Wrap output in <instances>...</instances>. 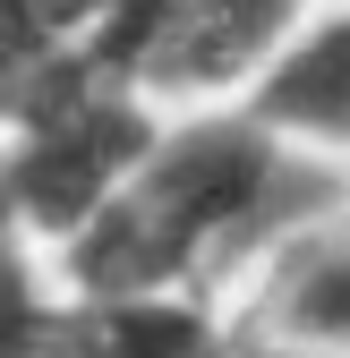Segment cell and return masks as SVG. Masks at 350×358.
Wrapping results in <instances>:
<instances>
[{
  "label": "cell",
  "instance_id": "cell-8",
  "mask_svg": "<svg viewBox=\"0 0 350 358\" xmlns=\"http://www.w3.org/2000/svg\"><path fill=\"white\" fill-rule=\"evenodd\" d=\"M52 316H60L52 248H9L0 256V358H52Z\"/></svg>",
  "mask_w": 350,
  "mask_h": 358
},
{
  "label": "cell",
  "instance_id": "cell-6",
  "mask_svg": "<svg viewBox=\"0 0 350 358\" xmlns=\"http://www.w3.org/2000/svg\"><path fill=\"white\" fill-rule=\"evenodd\" d=\"M316 0H180V34L154 69V103H231L239 85L282 52V34Z\"/></svg>",
  "mask_w": 350,
  "mask_h": 358
},
{
  "label": "cell",
  "instance_id": "cell-4",
  "mask_svg": "<svg viewBox=\"0 0 350 358\" xmlns=\"http://www.w3.org/2000/svg\"><path fill=\"white\" fill-rule=\"evenodd\" d=\"M231 103L265 120L299 162L350 171V0H316Z\"/></svg>",
  "mask_w": 350,
  "mask_h": 358
},
{
  "label": "cell",
  "instance_id": "cell-10",
  "mask_svg": "<svg viewBox=\"0 0 350 358\" xmlns=\"http://www.w3.org/2000/svg\"><path fill=\"white\" fill-rule=\"evenodd\" d=\"M333 358H350V341H342V350H333Z\"/></svg>",
  "mask_w": 350,
  "mask_h": 358
},
{
  "label": "cell",
  "instance_id": "cell-1",
  "mask_svg": "<svg viewBox=\"0 0 350 358\" xmlns=\"http://www.w3.org/2000/svg\"><path fill=\"white\" fill-rule=\"evenodd\" d=\"M299 171L325 162H299L239 103H180L120 196L69 248H52V264L69 290H188L231 239L265 231Z\"/></svg>",
  "mask_w": 350,
  "mask_h": 358
},
{
  "label": "cell",
  "instance_id": "cell-5",
  "mask_svg": "<svg viewBox=\"0 0 350 358\" xmlns=\"http://www.w3.org/2000/svg\"><path fill=\"white\" fill-rule=\"evenodd\" d=\"M52 358H256L239 307L188 290H69L52 316Z\"/></svg>",
  "mask_w": 350,
  "mask_h": 358
},
{
  "label": "cell",
  "instance_id": "cell-2",
  "mask_svg": "<svg viewBox=\"0 0 350 358\" xmlns=\"http://www.w3.org/2000/svg\"><path fill=\"white\" fill-rule=\"evenodd\" d=\"M171 103H154L146 85H128L111 69H94L85 52H69L60 69H43L26 94L0 111V162H9L18 213L43 248H69L94 222L120 179L146 162V145L162 137Z\"/></svg>",
  "mask_w": 350,
  "mask_h": 358
},
{
  "label": "cell",
  "instance_id": "cell-7",
  "mask_svg": "<svg viewBox=\"0 0 350 358\" xmlns=\"http://www.w3.org/2000/svg\"><path fill=\"white\" fill-rule=\"evenodd\" d=\"M94 0H0V111H9L43 69L85 52Z\"/></svg>",
  "mask_w": 350,
  "mask_h": 358
},
{
  "label": "cell",
  "instance_id": "cell-3",
  "mask_svg": "<svg viewBox=\"0 0 350 358\" xmlns=\"http://www.w3.org/2000/svg\"><path fill=\"white\" fill-rule=\"evenodd\" d=\"M239 333L256 341V358H333L350 341V205L274 231L239 299Z\"/></svg>",
  "mask_w": 350,
  "mask_h": 358
},
{
  "label": "cell",
  "instance_id": "cell-9",
  "mask_svg": "<svg viewBox=\"0 0 350 358\" xmlns=\"http://www.w3.org/2000/svg\"><path fill=\"white\" fill-rule=\"evenodd\" d=\"M9 248H43L34 231H26V213H18V188H9V162H0V256Z\"/></svg>",
  "mask_w": 350,
  "mask_h": 358
}]
</instances>
